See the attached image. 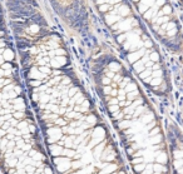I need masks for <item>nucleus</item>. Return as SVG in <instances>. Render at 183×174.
<instances>
[{
  "label": "nucleus",
  "instance_id": "obj_1",
  "mask_svg": "<svg viewBox=\"0 0 183 174\" xmlns=\"http://www.w3.org/2000/svg\"><path fill=\"white\" fill-rule=\"evenodd\" d=\"M127 68L154 95L169 99L172 85L162 49L129 0H89Z\"/></svg>",
  "mask_w": 183,
  "mask_h": 174
},
{
  "label": "nucleus",
  "instance_id": "obj_2",
  "mask_svg": "<svg viewBox=\"0 0 183 174\" xmlns=\"http://www.w3.org/2000/svg\"><path fill=\"white\" fill-rule=\"evenodd\" d=\"M157 43L173 55L183 54V24L172 0H129Z\"/></svg>",
  "mask_w": 183,
  "mask_h": 174
},
{
  "label": "nucleus",
  "instance_id": "obj_3",
  "mask_svg": "<svg viewBox=\"0 0 183 174\" xmlns=\"http://www.w3.org/2000/svg\"><path fill=\"white\" fill-rule=\"evenodd\" d=\"M49 3L67 32L83 43L85 52L107 39L95 24L97 15L89 0H49Z\"/></svg>",
  "mask_w": 183,
  "mask_h": 174
},
{
  "label": "nucleus",
  "instance_id": "obj_4",
  "mask_svg": "<svg viewBox=\"0 0 183 174\" xmlns=\"http://www.w3.org/2000/svg\"><path fill=\"white\" fill-rule=\"evenodd\" d=\"M154 160H156L157 163H159V164L167 165L168 162H169V154H168V152H167V150H163V152L161 153V154H158V155L154 158Z\"/></svg>",
  "mask_w": 183,
  "mask_h": 174
},
{
  "label": "nucleus",
  "instance_id": "obj_5",
  "mask_svg": "<svg viewBox=\"0 0 183 174\" xmlns=\"http://www.w3.org/2000/svg\"><path fill=\"white\" fill-rule=\"evenodd\" d=\"M168 167L164 165V164H159V163H153V172H159V173H163V174H167L168 173Z\"/></svg>",
  "mask_w": 183,
  "mask_h": 174
},
{
  "label": "nucleus",
  "instance_id": "obj_6",
  "mask_svg": "<svg viewBox=\"0 0 183 174\" xmlns=\"http://www.w3.org/2000/svg\"><path fill=\"white\" fill-rule=\"evenodd\" d=\"M118 168H119V165L117 164V163H109V164L103 169V173L104 174H109V173H113V172H116V170H118Z\"/></svg>",
  "mask_w": 183,
  "mask_h": 174
},
{
  "label": "nucleus",
  "instance_id": "obj_7",
  "mask_svg": "<svg viewBox=\"0 0 183 174\" xmlns=\"http://www.w3.org/2000/svg\"><path fill=\"white\" fill-rule=\"evenodd\" d=\"M80 168H84V164H83L82 159H80V160H73L72 159V169L77 170V169H80Z\"/></svg>",
  "mask_w": 183,
  "mask_h": 174
},
{
  "label": "nucleus",
  "instance_id": "obj_8",
  "mask_svg": "<svg viewBox=\"0 0 183 174\" xmlns=\"http://www.w3.org/2000/svg\"><path fill=\"white\" fill-rule=\"evenodd\" d=\"M144 168H146V162L144 163H139V164H134L133 165V170L136 172V173H138V174H140L144 170Z\"/></svg>",
  "mask_w": 183,
  "mask_h": 174
},
{
  "label": "nucleus",
  "instance_id": "obj_9",
  "mask_svg": "<svg viewBox=\"0 0 183 174\" xmlns=\"http://www.w3.org/2000/svg\"><path fill=\"white\" fill-rule=\"evenodd\" d=\"M182 167H183V158H181V159H173V168L176 170L181 169Z\"/></svg>",
  "mask_w": 183,
  "mask_h": 174
},
{
  "label": "nucleus",
  "instance_id": "obj_10",
  "mask_svg": "<svg viewBox=\"0 0 183 174\" xmlns=\"http://www.w3.org/2000/svg\"><path fill=\"white\" fill-rule=\"evenodd\" d=\"M130 162H132V164L134 165V164H139V163H144L146 159H144V157H137V158H132Z\"/></svg>",
  "mask_w": 183,
  "mask_h": 174
},
{
  "label": "nucleus",
  "instance_id": "obj_11",
  "mask_svg": "<svg viewBox=\"0 0 183 174\" xmlns=\"http://www.w3.org/2000/svg\"><path fill=\"white\" fill-rule=\"evenodd\" d=\"M176 2H177V4L183 9V0H176Z\"/></svg>",
  "mask_w": 183,
  "mask_h": 174
},
{
  "label": "nucleus",
  "instance_id": "obj_12",
  "mask_svg": "<svg viewBox=\"0 0 183 174\" xmlns=\"http://www.w3.org/2000/svg\"><path fill=\"white\" fill-rule=\"evenodd\" d=\"M118 174H126V172L123 169H120V170H118Z\"/></svg>",
  "mask_w": 183,
  "mask_h": 174
},
{
  "label": "nucleus",
  "instance_id": "obj_13",
  "mask_svg": "<svg viewBox=\"0 0 183 174\" xmlns=\"http://www.w3.org/2000/svg\"><path fill=\"white\" fill-rule=\"evenodd\" d=\"M47 174H53V173H52V170H50V169H49V168H48V169H47Z\"/></svg>",
  "mask_w": 183,
  "mask_h": 174
},
{
  "label": "nucleus",
  "instance_id": "obj_14",
  "mask_svg": "<svg viewBox=\"0 0 183 174\" xmlns=\"http://www.w3.org/2000/svg\"><path fill=\"white\" fill-rule=\"evenodd\" d=\"M152 174H163V173H159V172H153Z\"/></svg>",
  "mask_w": 183,
  "mask_h": 174
},
{
  "label": "nucleus",
  "instance_id": "obj_15",
  "mask_svg": "<svg viewBox=\"0 0 183 174\" xmlns=\"http://www.w3.org/2000/svg\"><path fill=\"white\" fill-rule=\"evenodd\" d=\"M109 174H118V170H116V172H113V173H109Z\"/></svg>",
  "mask_w": 183,
  "mask_h": 174
}]
</instances>
